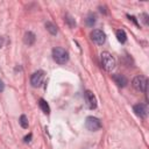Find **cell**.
I'll use <instances>...</instances> for the list:
<instances>
[{"label":"cell","mask_w":149,"mask_h":149,"mask_svg":"<svg viewBox=\"0 0 149 149\" xmlns=\"http://www.w3.org/2000/svg\"><path fill=\"white\" fill-rule=\"evenodd\" d=\"M147 84L148 80L144 76H136L132 81L133 87L136 91H141V92H147Z\"/></svg>","instance_id":"cell-3"},{"label":"cell","mask_w":149,"mask_h":149,"mask_svg":"<svg viewBox=\"0 0 149 149\" xmlns=\"http://www.w3.org/2000/svg\"><path fill=\"white\" fill-rule=\"evenodd\" d=\"M101 57V65L106 71H112L115 68V59L114 57L108 52V51H104L100 55Z\"/></svg>","instance_id":"cell-2"},{"label":"cell","mask_w":149,"mask_h":149,"mask_svg":"<svg viewBox=\"0 0 149 149\" xmlns=\"http://www.w3.org/2000/svg\"><path fill=\"white\" fill-rule=\"evenodd\" d=\"M84 95H85V100H86V104H87L88 108H90V109L97 108V98H95V95H94L91 91H88V90L85 91Z\"/></svg>","instance_id":"cell-7"},{"label":"cell","mask_w":149,"mask_h":149,"mask_svg":"<svg viewBox=\"0 0 149 149\" xmlns=\"http://www.w3.org/2000/svg\"><path fill=\"white\" fill-rule=\"evenodd\" d=\"M141 20H142V22L147 26L148 24V14H146V13H143L142 15H141Z\"/></svg>","instance_id":"cell-17"},{"label":"cell","mask_w":149,"mask_h":149,"mask_svg":"<svg viewBox=\"0 0 149 149\" xmlns=\"http://www.w3.org/2000/svg\"><path fill=\"white\" fill-rule=\"evenodd\" d=\"M38 106H40V108L43 111L44 114H49V113H50V107H49L48 102H47L44 99L41 98V99L38 100Z\"/></svg>","instance_id":"cell-13"},{"label":"cell","mask_w":149,"mask_h":149,"mask_svg":"<svg viewBox=\"0 0 149 149\" xmlns=\"http://www.w3.org/2000/svg\"><path fill=\"white\" fill-rule=\"evenodd\" d=\"M99 8H100V12H101V13H104V14H106V13H107V12H106V9H105V7H104V9H102V7H101V6H100Z\"/></svg>","instance_id":"cell-22"},{"label":"cell","mask_w":149,"mask_h":149,"mask_svg":"<svg viewBox=\"0 0 149 149\" xmlns=\"http://www.w3.org/2000/svg\"><path fill=\"white\" fill-rule=\"evenodd\" d=\"M116 38H118V41L120 42V43H126V41H127V35H126V31L123 30V29H118L116 30Z\"/></svg>","instance_id":"cell-12"},{"label":"cell","mask_w":149,"mask_h":149,"mask_svg":"<svg viewBox=\"0 0 149 149\" xmlns=\"http://www.w3.org/2000/svg\"><path fill=\"white\" fill-rule=\"evenodd\" d=\"M65 21H66V23L69 24L70 28H74V27H76V21H74V19H73L72 16H70L69 14H66V16H65Z\"/></svg>","instance_id":"cell-16"},{"label":"cell","mask_w":149,"mask_h":149,"mask_svg":"<svg viewBox=\"0 0 149 149\" xmlns=\"http://www.w3.org/2000/svg\"><path fill=\"white\" fill-rule=\"evenodd\" d=\"M43 79H44V71L42 70H38L36 72H34L30 77V84L33 87H40L41 84L43 83Z\"/></svg>","instance_id":"cell-5"},{"label":"cell","mask_w":149,"mask_h":149,"mask_svg":"<svg viewBox=\"0 0 149 149\" xmlns=\"http://www.w3.org/2000/svg\"><path fill=\"white\" fill-rule=\"evenodd\" d=\"M127 17H128L129 20H132V21L134 22V24H135V26H137V27H139V22H137V20H136V17H135V16H133V15H127Z\"/></svg>","instance_id":"cell-18"},{"label":"cell","mask_w":149,"mask_h":149,"mask_svg":"<svg viewBox=\"0 0 149 149\" xmlns=\"http://www.w3.org/2000/svg\"><path fill=\"white\" fill-rule=\"evenodd\" d=\"M52 58L57 64H65L69 61V54L65 49L56 47L52 49Z\"/></svg>","instance_id":"cell-1"},{"label":"cell","mask_w":149,"mask_h":149,"mask_svg":"<svg viewBox=\"0 0 149 149\" xmlns=\"http://www.w3.org/2000/svg\"><path fill=\"white\" fill-rule=\"evenodd\" d=\"M45 29L51 34V35H56L57 34V27L52 23V22H50V21H48V22H45Z\"/></svg>","instance_id":"cell-14"},{"label":"cell","mask_w":149,"mask_h":149,"mask_svg":"<svg viewBox=\"0 0 149 149\" xmlns=\"http://www.w3.org/2000/svg\"><path fill=\"white\" fill-rule=\"evenodd\" d=\"M36 41V36L33 31H26L24 33V36H23V42L24 44L27 45H33Z\"/></svg>","instance_id":"cell-10"},{"label":"cell","mask_w":149,"mask_h":149,"mask_svg":"<svg viewBox=\"0 0 149 149\" xmlns=\"http://www.w3.org/2000/svg\"><path fill=\"white\" fill-rule=\"evenodd\" d=\"M31 137H33V134L31 133H29L27 136H24V139H23V141L27 143V142H30V140H31Z\"/></svg>","instance_id":"cell-19"},{"label":"cell","mask_w":149,"mask_h":149,"mask_svg":"<svg viewBox=\"0 0 149 149\" xmlns=\"http://www.w3.org/2000/svg\"><path fill=\"white\" fill-rule=\"evenodd\" d=\"M133 111H134V113L139 118H142V119H144L147 116V114H148V111H147V107H146L144 104H136V105H134Z\"/></svg>","instance_id":"cell-8"},{"label":"cell","mask_w":149,"mask_h":149,"mask_svg":"<svg viewBox=\"0 0 149 149\" xmlns=\"http://www.w3.org/2000/svg\"><path fill=\"white\" fill-rule=\"evenodd\" d=\"M112 79L114 80V83H115L119 87H125V86L128 84V79H127L123 74H120V73L112 74Z\"/></svg>","instance_id":"cell-9"},{"label":"cell","mask_w":149,"mask_h":149,"mask_svg":"<svg viewBox=\"0 0 149 149\" xmlns=\"http://www.w3.org/2000/svg\"><path fill=\"white\" fill-rule=\"evenodd\" d=\"M85 127L90 132H97L101 128V122L95 116H87L85 121Z\"/></svg>","instance_id":"cell-4"},{"label":"cell","mask_w":149,"mask_h":149,"mask_svg":"<svg viewBox=\"0 0 149 149\" xmlns=\"http://www.w3.org/2000/svg\"><path fill=\"white\" fill-rule=\"evenodd\" d=\"M3 44H5V38L0 36V49H1L2 47H3Z\"/></svg>","instance_id":"cell-21"},{"label":"cell","mask_w":149,"mask_h":149,"mask_svg":"<svg viewBox=\"0 0 149 149\" xmlns=\"http://www.w3.org/2000/svg\"><path fill=\"white\" fill-rule=\"evenodd\" d=\"M3 90H5V84H3V81L0 79V93H1Z\"/></svg>","instance_id":"cell-20"},{"label":"cell","mask_w":149,"mask_h":149,"mask_svg":"<svg viewBox=\"0 0 149 149\" xmlns=\"http://www.w3.org/2000/svg\"><path fill=\"white\" fill-rule=\"evenodd\" d=\"M91 40H92L94 43H97V44H99V45H102V44L105 43V41H106V35H105V33H104L102 30H100V29H94V30L91 33Z\"/></svg>","instance_id":"cell-6"},{"label":"cell","mask_w":149,"mask_h":149,"mask_svg":"<svg viewBox=\"0 0 149 149\" xmlns=\"http://www.w3.org/2000/svg\"><path fill=\"white\" fill-rule=\"evenodd\" d=\"M85 22H86L87 27H93V26L95 24V22H97V16H95V14H94V13H88L87 16H86Z\"/></svg>","instance_id":"cell-11"},{"label":"cell","mask_w":149,"mask_h":149,"mask_svg":"<svg viewBox=\"0 0 149 149\" xmlns=\"http://www.w3.org/2000/svg\"><path fill=\"white\" fill-rule=\"evenodd\" d=\"M19 123H20V126L22 127V128H28V119H27V116L24 115V114H22L21 116H20V119H19Z\"/></svg>","instance_id":"cell-15"}]
</instances>
